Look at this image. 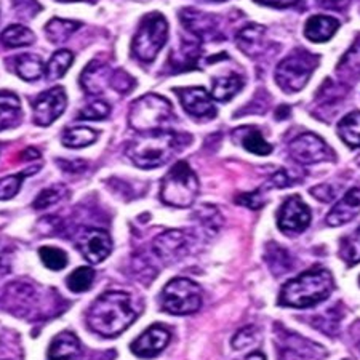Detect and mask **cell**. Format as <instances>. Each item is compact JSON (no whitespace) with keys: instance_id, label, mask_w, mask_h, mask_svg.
I'll return each instance as SVG.
<instances>
[{"instance_id":"9c48e42d","label":"cell","mask_w":360,"mask_h":360,"mask_svg":"<svg viewBox=\"0 0 360 360\" xmlns=\"http://www.w3.org/2000/svg\"><path fill=\"white\" fill-rule=\"evenodd\" d=\"M290 154H292L293 160L304 165L322 164V162L335 159V153L330 149L328 144L314 133H303V135L296 136L290 143Z\"/></svg>"},{"instance_id":"d6986e66","label":"cell","mask_w":360,"mask_h":360,"mask_svg":"<svg viewBox=\"0 0 360 360\" xmlns=\"http://www.w3.org/2000/svg\"><path fill=\"white\" fill-rule=\"evenodd\" d=\"M360 213V188L347 191L345 197L333 205L327 214L328 226H342L352 221Z\"/></svg>"},{"instance_id":"4fadbf2b","label":"cell","mask_w":360,"mask_h":360,"mask_svg":"<svg viewBox=\"0 0 360 360\" xmlns=\"http://www.w3.org/2000/svg\"><path fill=\"white\" fill-rule=\"evenodd\" d=\"M66 104L68 98L61 86H55V89L40 93L32 104L34 120L40 127H49L65 112Z\"/></svg>"},{"instance_id":"836d02e7","label":"cell","mask_w":360,"mask_h":360,"mask_svg":"<svg viewBox=\"0 0 360 360\" xmlns=\"http://www.w3.org/2000/svg\"><path fill=\"white\" fill-rule=\"evenodd\" d=\"M266 259H268L271 271H274V274H285L292 268V259H290L288 253L285 250L281 248L276 243H271L268 247V253H266Z\"/></svg>"},{"instance_id":"3957f363","label":"cell","mask_w":360,"mask_h":360,"mask_svg":"<svg viewBox=\"0 0 360 360\" xmlns=\"http://www.w3.org/2000/svg\"><path fill=\"white\" fill-rule=\"evenodd\" d=\"M333 287V276L327 269H309L282 287L278 303L298 309L312 307L327 300Z\"/></svg>"},{"instance_id":"44dd1931","label":"cell","mask_w":360,"mask_h":360,"mask_svg":"<svg viewBox=\"0 0 360 360\" xmlns=\"http://www.w3.org/2000/svg\"><path fill=\"white\" fill-rule=\"evenodd\" d=\"M82 347L77 336L71 332L56 335L49 349V360H80Z\"/></svg>"},{"instance_id":"2e32d148","label":"cell","mask_w":360,"mask_h":360,"mask_svg":"<svg viewBox=\"0 0 360 360\" xmlns=\"http://www.w3.org/2000/svg\"><path fill=\"white\" fill-rule=\"evenodd\" d=\"M172 333L170 330L164 325H150V327L139 335L138 338L131 342L130 349L136 357L141 359H153L165 349L170 342Z\"/></svg>"},{"instance_id":"5bb4252c","label":"cell","mask_w":360,"mask_h":360,"mask_svg":"<svg viewBox=\"0 0 360 360\" xmlns=\"http://www.w3.org/2000/svg\"><path fill=\"white\" fill-rule=\"evenodd\" d=\"M77 248L89 263L98 264L112 252L111 236L104 229H86L79 237Z\"/></svg>"},{"instance_id":"30bf717a","label":"cell","mask_w":360,"mask_h":360,"mask_svg":"<svg viewBox=\"0 0 360 360\" xmlns=\"http://www.w3.org/2000/svg\"><path fill=\"white\" fill-rule=\"evenodd\" d=\"M278 360H323L325 349L317 342L292 332H281L277 335Z\"/></svg>"},{"instance_id":"f35d334b","label":"cell","mask_w":360,"mask_h":360,"mask_svg":"<svg viewBox=\"0 0 360 360\" xmlns=\"http://www.w3.org/2000/svg\"><path fill=\"white\" fill-rule=\"evenodd\" d=\"M39 168H31V170L27 172H22L18 173V175H11L7 176L4 179H0V200H8L11 197L18 194V191L22 184V178L27 176V175H32V173H36Z\"/></svg>"},{"instance_id":"ac0fdd59","label":"cell","mask_w":360,"mask_h":360,"mask_svg":"<svg viewBox=\"0 0 360 360\" xmlns=\"http://www.w3.org/2000/svg\"><path fill=\"white\" fill-rule=\"evenodd\" d=\"M114 71L100 61H91L80 75V85L89 95H101L112 82Z\"/></svg>"},{"instance_id":"f546056e","label":"cell","mask_w":360,"mask_h":360,"mask_svg":"<svg viewBox=\"0 0 360 360\" xmlns=\"http://www.w3.org/2000/svg\"><path fill=\"white\" fill-rule=\"evenodd\" d=\"M96 130H91L89 127H72V129H68L63 133V144H65L66 148L79 149L90 146V144L96 141Z\"/></svg>"},{"instance_id":"816d5d0a","label":"cell","mask_w":360,"mask_h":360,"mask_svg":"<svg viewBox=\"0 0 360 360\" xmlns=\"http://www.w3.org/2000/svg\"><path fill=\"white\" fill-rule=\"evenodd\" d=\"M288 112H290V108L288 106H281V108L277 109L276 115H277L278 120H282V119H287L288 117Z\"/></svg>"},{"instance_id":"ffe728a7","label":"cell","mask_w":360,"mask_h":360,"mask_svg":"<svg viewBox=\"0 0 360 360\" xmlns=\"http://www.w3.org/2000/svg\"><path fill=\"white\" fill-rule=\"evenodd\" d=\"M237 45L243 53L252 58L264 55L269 46L268 39H266V27L257 25L243 27L237 36Z\"/></svg>"},{"instance_id":"d4e9b609","label":"cell","mask_w":360,"mask_h":360,"mask_svg":"<svg viewBox=\"0 0 360 360\" xmlns=\"http://www.w3.org/2000/svg\"><path fill=\"white\" fill-rule=\"evenodd\" d=\"M15 72L20 75L22 80H27V82H34L42 77L45 74V68L42 58L32 53H26V55H20L16 56L15 60Z\"/></svg>"},{"instance_id":"5b68a950","label":"cell","mask_w":360,"mask_h":360,"mask_svg":"<svg viewBox=\"0 0 360 360\" xmlns=\"http://www.w3.org/2000/svg\"><path fill=\"white\" fill-rule=\"evenodd\" d=\"M173 119H175V114H173L170 101L154 93L138 98L130 106L129 112L131 129L143 133L167 130L165 127L170 125Z\"/></svg>"},{"instance_id":"cb8c5ba5","label":"cell","mask_w":360,"mask_h":360,"mask_svg":"<svg viewBox=\"0 0 360 360\" xmlns=\"http://www.w3.org/2000/svg\"><path fill=\"white\" fill-rule=\"evenodd\" d=\"M20 98L11 91H0V130L13 129L21 122Z\"/></svg>"},{"instance_id":"74e56055","label":"cell","mask_w":360,"mask_h":360,"mask_svg":"<svg viewBox=\"0 0 360 360\" xmlns=\"http://www.w3.org/2000/svg\"><path fill=\"white\" fill-rule=\"evenodd\" d=\"M40 259L45 264V268L51 271H61L68 264V255L60 248L55 247H42L39 250Z\"/></svg>"},{"instance_id":"484cf974","label":"cell","mask_w":360,"mask_h":360,"mask_svg":"<svg viewBox=\"0 0 360 360\" xmlns=\"http://www.w3.org/2000/svg\"><path fill=\"white\" fill-rule=\"evenodd\" d=\"M199 46L194 42H183L178 50H173L170 55V60H168V65H170L175 71H189V69H194L197 61H199Z\"/></svg>"},{"instance_id":"7bdbcfd3","label":"cell","mask_w":360,"mask_h":360,"mask_svg":"<svg viewBox=\"0 0 360 360\" xmlns=\"http://www.w3.org/2000/svg\"><path fill=\"white\" fill-rule=\"evenodd\" d=\"M111 86L115 91L125 95V93L133 90V86H135V80H133L131 75H129L125 71H114Z\"/></svg>"},{"instance_id":"7402d4cb","label":"cell","mask_w":360,"mask_h":360,"mask_svg":"<svg viewBox=\"0 0 360 360\" xmlns=\"http://www.w3.org/2000/svg\"><path fill=\"white\" fill-rule=\"evenodd\" d=\"M338 27L340 22L332 18V16L316 15L307 20L304 27V36L314 44L328 42V40L335 36V32L338 31Z\"/></svg>"},{"instance_id":"d590c367","label":"cell","mask_w":360,"mask_h":360,"mask_svg":"<svg viewBox=\"0 0 360 360\" xmlns=\"http://www.w3.org/2000/svg\"><path fill=\"white\" fill-rule=\"evenodd\" d=\"M197 221L202 224V228L210 232V234H217L223 226V217L213 205H203L195 213Z\"/></svg>"},{"instance_id":"7dc6e473","label":"cell","mask_w":360,"mask_h":360,"mask_svg":"<svg viewBox=\"0 0 360 360\" xmlns=\"http://www.w3.org/2000/svg\"><path fill=\"white\" fill-rule=\"evenodd\" d=\"M290 184H293V181L285 170H278L269 181V186H272V188H287Z\"/></svg>"},{"instance_id":"ab89813d","label":"cell","mask_w":360,"mask_h":360,"mask_svg":"<svg viewBox=\"0 0 360 360\" xmlns=\"http://www.w3.org/2000/svg\"><path fill=\"white\" fill-rule=\"evenodd\" d=\"M65 194H66V188L63 184L50 186V188L44 189L42 193L36 197L32 207L36 208V210H45V208H49L50 205H55L56 202H60L63 197H65Z\"/></svg>"},{"instance_id":"83f0119b","label":"cell","mask_w":360,"mask_h":360,"mask_svg":"<svg viewBox=\"0 0 360 360\" xmlns=\"http://www.w3.org/2000/svg\"><path fill=\"white\" fill-rule=\"evenodd\" d=\"M341 141L349 148H360V112L354 111L340 120L336 127Z\"/></svg>"},{"instance_id":"8d00e7d4","label":"cell","mask_w":360,"mask_h":360,"mask_svg":"<svg viewBox=\"0 0 360 360\" xmlns=\"http://www.w3.org/2000/svg\"><path fill=\"white\" fill-rule=\"evenodd\" d=\"M340 255L349 266L360 263V228L341 242Z\"/></svg>"},{"instance_id":"681fc988","label":"cell","mask_w":360,"mask_h":360,"mask_svg":"<svg viewBox=\"0 0 360 360\" xmlns=\"http://www.w3.org/2000/svg\"><path fill=\"white\" fill-rule=\"evenodd\" d=\"M317 2H319V5H322L323 8L342 11L347 7V5H349L351 0H317Z\"/></svg>"},{"instance_id":"4316f807","label":"cell","mask_w":360,"mask_h":360,"mask_svg":"<svg viewBox=\"0 0 360 360\" xmlns=\"http://www.w3.org/2000/svg\"><path fill=\"white\" fill-rule=\"evenodd\" d=\"M243 86V79L239 74H229L223 75V77H218L213 80L212 86V96L217 101L226 103L234 98L237 93L242 90Z\"/></svg>"},{"instance_id":"c3c4849f","label":"cell","mask_w":360,"mask_h":360,"mask_svg":"<svg viewBox=\"0 0 360 360\" xmlns=\"http://www.w3.org/2000/svg\"><path fill=\"white\" fill-rule=\"evenodd\" d=\"M261 5H268V7H274V8H288L293 7L300 2V0H255Z\"/></svg>"},{"instance_id":"9a60e30c","label":"cell","mask_w":360,"mask_h":360,"mask_svg":"<svg viewBox=\"0 0 360 360\" xmlns=\"http://www.w3.org/2000/svg\"><path fill=\"white\" fill-rule=\"evenodd\" d=\"M179 20L184 27L199 40H223V34L219 32L218 18L213 15L202 13L194 8H184L179 13Z\"/></svg>"},{"instance_id":"f907efd6","label":"cell","mask_w":360,"mask_h":360,"mask_svg":"<svg viewBox=\"0 0 360 360\" xmlns=\"http://www.w3.org/2000/svg\"><path fill=\"white\" fill-rule=\"evenodd\" d=\"M22 159H27V160H31V159H39L40 158V153L39 150H36V149H26L25 153H22V155H21Z\"/></svg>"},{"instance_id":"277c9868","label":"cell","mask_w":360,"mask_h":360,"mask_svg":"<svg viewBox=\"0 0 360 360\" xmlns=\"http://www.w3.org/2000/svg\"><path fill=\"white\" fill-rule=\"evenodd\" d=\"M197 194H199V179L194 170L188 162H176L162 179L160 199L167 205L188 208L195 202Z\"/></svg>"},{"instance_id":"b9f144b4","label":"cell","mask_w":360,"mask_h":360,"mask_svg":"<svg viewBox=\"0 0 360 360\" xmlns=\"http://www.w3.org/2000/svg\"><path fill=\"white\" fill-rule=\"evenodd\" d=\"M257 338H258L257 327L250 325V327L242 328L236 333L234 338H232V347L237 351L243 349V347H248L250 345H253V342L257 341Z\"/></svg>"},{"instance_id":"7a4b0ae2","label":"cell","mask_w":360,"mask_h":360,"mask_svg":"<svg viewBox=\"0 0 360 360\" xmlns=\"http://www.w3.org/2000/svg\"><path fill=\"white\" fill-rule=\"evenodd\" d=\"M191 143V136L173 130L146 131L135 138L127 148L129 159L139 168H158L165 165L176 153Z\"/></svg>"},{"instance_id":"8992f818","label":"cell","mask_w":360,"mask_h":360,"mask_svg":"<svg viewBox=\"0 0 360 360\" xmlns=\"http://www.w3.org/2000/svg\"><path fill=\"white\" fill-rule=\"evenodd\" d=\"M319 65V56L306 50H295L276 69V82L283 91L303 90Z\"/></svg>"},{"instance_id":"52a82bcc","label":"cell","mask_w":360,"mask_h":360,"mask_svg":"<svg viewBox=\"0 0 360 360\" xmlns=\"http://www.w3.org/2000/svg\"><path fill=\"white\" fill-rule=\"evenodd\" d=\"M160 306L173 316L194 314L202 306V288L189 278H173L162 290Z\"/></svg>"},{"instance_id":"6f0895ef","label":"cell","mask_w":360,"mask_h":360,"mask_svg":"<svg viewBox=\"0 0 360 360\" xmlns=\"http://www.w3.org/2000/svg\"><path fill=\"white\" fill-rule=\"evenodd\" d=\"M136 2H149V0H136Z\"/></svg>"},{"instance_id":"d6a6232c","label":"cell","mask_w":360,"mask_h":360,"mask_svg":"<svg viewBox=\"0 0 360 360\" xmlns=\"http://www.w3.org/2000/svg\"><path fill=\"white\" fill-rule=\"evenodd\" d=\"M72 61H74L72 51L58 50L56 53L50 58L49 65L45 68V74L49 75V79H61L63 75L68 72V69L71 68Z\"/></svg>"},{"instance_id":"e575fe53","label":"cell","mask_w":360,"mask_h":360,"mask_svg":"<svg viewBox=\"0 0 360 360\" xmlns=\"http://www.w3.org/2000/svg\"><path fill=\"white\" fill-rule=\"evenodd\" d=\"M93 281H95V271L91 268H79L72 271L68 277V288L74 293H82L90 290L93 285Z\"/></svg>"},{"instance_id":"9f6ffc18","label":"cell","mask_w":360,"mask_h":360,"mask_svg":"<svg viewBox=\"0 0 360 360\" xmlns=\"http://www.w3.org/2000/svg\"><path fill=\"white\" fill-rule=\"evenodd\" d=\"M60 2H75V0H60Z\"/></svg>"},{"instance_id":"f1b7e54d","label":"cell","mask_w":360,"mask_h":360,"mask_svg":"<svg viewBox=\"0 0 360 360\" xmlns=\"http://www.w3.org/2000/svg\"><path fill=\"white\" fill-rule=\"evenodd\" d=\"M36 36L31 29L21 25H13L8 26L0 36V42L5 46H10V49H18V46H27L34 44Z\"/></svg>"},{"instance_id":"bcb514c9","label":"cell","mask_w":360,"mask_h":360,"mask_svg":"<svg viewBox=\"0 0 360 360\" xmlns=\"http://www.w3.org/2000/svg\"><path fill=\"white\" fill-rule=\"evenodd\" d=\"M311 194L314 195L317 200L332 202L336 193L333 191L332 186H328V184H319V186H314V188L311 189Z\"/></svg>"},{"instance_id":"1f68e13d","label":"cell","mask_w":360,"mask_h":360,"mask_svg":"<svg viewBox=\"0 0 360 360\" xmlns=\"http://www.w3.org/2000/svg\"><path fill=\"white\" fill-rule=\"evenodd\" d=\"M242 146L245 148L248 153L257 155H268L272 153V144L266 141L263 133L253 127H248L245 130V135L242 138Z\"/></svg>"},{"instance_id":"603a6c76","label":"cell","mask_w":360,"mask_h":360,"mask_svg":"<svg viewBox=\"0 0 360 360\" xmlns=\"http://www.w3.org/2000/svg\"><path fill=\"white\" fill-rule=\"evenodd\" d=\"M336 75L342 84H354L360 79V36L356 39L349 50L345 55L336 66Z\"/></svg>"},{"instance_id":"6da1fadb","label":"cell","mask_w":360,"mask_h":360,"mask_svg":"<svg viewBox=\"0 0 360 360\" xmlns=\"http://www.w3.org/2000/svg\"><path fill=\"white\" fill-rule=\"evenodd\" d=\"M138 312L131 303V296L124 292H108L93 301L86 311V325L93 332L114 338L135 322Z\"/></svg>"},{"instance_id":"e0dca14e","label":"cell","mask_w":360,"mask_h":360,"mask_svg":"<svg viewBox=\"0 0 360 360\" xmlns=\"http://www.w3.org/2000/svg\"><path fill=\"white\" fill-rule=\"evenodd\" d=\"M184 111L195 119H213L217 115V108L205 89L191 86V89H176Z\"/></svg>"},{"instance_id":"ba28073f","label":"cell","mask_w":360,"mask_h":360,"mask_svg":"<svg viewBox=\"0 0 360 360\" xmlns=\"http://www.w3.org/2000/svg\"><path fill=\"white\" fill-rule=\"evenodd\" d=\"M168 25L160 13H149L143 18L133 37L131 51L139 61L153 63L162 46L167 44Z\"/></svg>"},{"instance_id":"f5cc1de1","label":"cell","mask_w":360,"mask_h":360,"mask_svg":"<svg viewBox=\"0 0 360 360\" xmlns=\"http://www.w3.org/2000/svg\"><path fill=\"white\" fill-rule=\"evenodd\" d=\"M242 360H266V357L261 352H252L248 354L247 357H243Z\"/></svg>"},{"instance_id":"60d3db41","label":"cell","mask_w":360,"mask_h":360,"mask_svg":"<svg viewBox=\"0 0 360 360\" xmlns=\"http://www.w3.org/2000/svg\"><path fill=\"white\" fill-rule=\"evenodd\" d=\"M111 114V106L106 101L89 103L84 109H80L77 119L80 120H103Z\"/></svg>"},{"instance_id":"11a10c76","label":"cell","mask_w":360,"mask_h":360,"mask_svg":"<svg viewBox=\"0 0 360 360\" xmlns=\"http://www.w3.org/2000/svg\"><path fill=\"white\" fill-rule=\"evenodd\" d=\"M205 2H226V0H205Z\"/></svg>"},{"instance_id":"f6af8a7d","label":"cell","mask_w":360,"mask_h":360,"mask_svg":"<svg viewBox=\"0 0 360 360\" xmlns=\"http://www.w3.org/2000/svg\"><path fill=\"white\" fill-rule=\"evenodd\" d=\"M237 203H240L243 207H248V208H253V210H258L264 205V199L261 197V193L258 191H253V193H245L237 197Z\"/></svg>"},{"instance_id":"7c38bea8","label":"cell","mask_w":360,"mask_h":360,"mask_svg":"<svg viewBox=\"0 0 360 360\" xmlns=\"http://www.w3.org/2000/svg\"><path fill=\"white\" fill-rule=\"evenodd\" d=\"M193 245V239L188 232L170 229L159 234L154 239V253L164 263H175L188 255Z\"/></svg>"},{"instance_id":"8fae6325","label":"cell","mask_w":360,"mask_h":360,"mask_svg":"<svg viewBox=\"0 0 360 360\" xmlns=\"http://www.w3.org/2000/svg\"><path fill=\"white\" fill-rule=\"evenodd\" d=\"M277 224L287 234H300L311 224V210L300 195H292L277 212Z\"/></svg>"},{"instance_id":"4dcf8cb0","label":"cell","mask_w":360,"mask_h":360,"mask_svg":"<svg viewBox=\"0 0 360 360\" xmlns=\"http://www.w3.org/2000/svg\"><path fill=\"white\" fill-rule=\"evenodd\" d=\"M79 26L80 25L77 21L55 18V20H51L49 25H46L45 31H46V36L50 37L51 42L61 44V42H65V40L71 37L72 34L77 31Z\"/></svg>"},{"instance_id":"ee69618b","label":"cell","mask_w":360,"mask_h":360,"mask_svg":"<svg viewBox=\"0 0 360 360\" xmlns=\"http://www.w3.org/2000/svg\"><path fill=\"white\" fill-rule=\"evenodd\" d=\"M13 8L18 11L21 18L31 20L39 13L42 7H40L36 0H13Z\"/></svg>"},{"instance_id":"db71d44e","label":"cell","mask_w":360,"mask_h":360,"mask_svg":"<svg viewBox=\"0 0 360 360\" xmlns=\"http://www.w3.org/2000/svg\"><path fill=\"white\" fill-rule=\"evenodd\" d=\"M352 333L357 336V346H359V349H360V322H357L356 325H354Z\"/></svg>"}]
</instances>
